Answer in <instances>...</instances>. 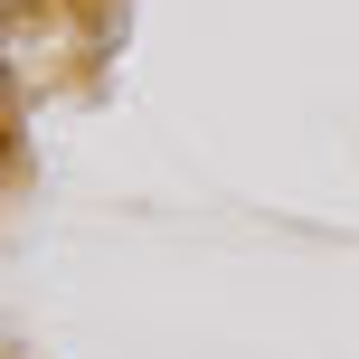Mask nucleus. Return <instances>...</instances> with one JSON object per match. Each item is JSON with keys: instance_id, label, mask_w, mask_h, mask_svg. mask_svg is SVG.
<instances>
[{"instance_id": "obj_2", "label": "nucleus", "mask_w": 359, "mask_h": 359, "mask_svg": "<svg viewBox=\"0 0 359 359\" xmlns=\"http://www.w3.org/2000/svg\"><path fill=\"white\" fill-rule=\"evenodd\" d=\"M0 76H10V67H0Z\"/></svg>"}, {"instance_id": "obj_1", "label": "nucleus", "mask_w": 359, "mask_h": 359, "mask_svg": "<svg viewBox=\"0 0 359 359\" xmlns=\"http://www.w3.org/2000/svg\"><path fill=\"white\" fill-rule=\"evenodd\" d=\"M0 10H19V0H0Z\"/></svg>"}]
</instances>
